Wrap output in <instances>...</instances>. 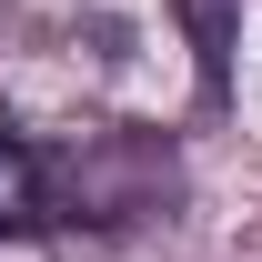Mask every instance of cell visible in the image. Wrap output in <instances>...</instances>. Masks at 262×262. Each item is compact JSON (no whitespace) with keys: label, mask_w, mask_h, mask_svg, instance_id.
Wrapping results in <instances>:
<instances>
[{"label":"cell","mask_w":262,"mask_h":262,"mask_svg":"<svg viewBox=\"0 0 262 262\" xmlns=\"http://www.w3.org/2000/svg\"><path fill=\"white\" fill-rule=\"evenodd\" d=\"M61 212V192H51V162H40L20 131H0V232H40Z\"/></svg>","instance_id":"obj_1"},{"label":"cell","mask_w":262,"mask_h":262,"mask_svg":"<svg viewBox=\"0 0 262 262\" xmlns=\"http://www.w3.org/2000/svg\"><path fill=\"white\" fill-rule=\"evenodd\" d=\"M182 20H192V40H202V101L222 111L232 101V0H182Z\"/></svg>","instance_id":"obj_2"}]
</instances>
